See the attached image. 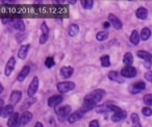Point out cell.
<instances>
[{"mask_svg": "<svg viewBox=\"0 0 152 127\" xmlns=\"http://www.w3.org/2000/svg\"><path fill=\"white\" fill-rule=\"evenodd\" d=\"M105 95V91L104 90H95V91L89 93L83 99V112H89V110L93 109L96 107L98 103L102 100V98Z\"/></svg>", "mask_w": 152, "mask_h": 127, "instance_id": "obj_1", "label": "cell"}, {"mask_svg": "<svg viewBox=\"0 0 152 127\" xmlns=\"http://www.w3.org/2000/svg\"><path fill=\"white\" fill-rule=\"evenodd\" d=\"M56 89L59 93H67L75 89V83L73 81H63V82L57 83Z\"/></svg>", "mask_w": 152, "mask_h": 127, "instance_id": "obj_2", "label": "cell"}, {"mask_svg": "<svg viewBox=\"0 0 152 127\" xmlns=\"http://www.w3.org/2000/svg\"><path fill=\"white\" fill-rule=\"evenodd\" d=\"M137 55L140 57V58H142L144 61V65H145L146 68L149 69L150 67H151V64H152V55L150 54L149 52H147V51L140 50V51H137Z\"/></svg>", "mask_w": 152, "mask_h": 127, "instance_id": "obj_3", "label": "cell"}, {"mask_svg": "<svg viewBox=\"0 0 152 127\" xmlns=\"http://www.w3.org/2000/svg\"><path fill=\"white\" fill-rule=\"evenodd\" d=\"M137 74V71L134 67L132 66H126L121 70V76L124 78H133Z\"/></svg>", "mask_w": 152, "mask_h": 127, "instance_id": "obj_4", "label": "cell"}, {"mask_svg": "<svg viewBox=\"0 0 152 127\" xmlns=\"http://www.w3.org/2000/svg\"><path fill=\"white\" fill-rule=\"evenodd\" d=\"M70 112H71V106L70 105L61 106V107L56 109V115L58 116V118L61 120H65L66 118H68Z\"/></svg>", "mask_w": 152, "mask_h": 127, "instance_id": "obj_5", "label": "cell"}, {"mask_svg": "<svg viewBox=\"0 0 152 127\" xmlns=\"http://www.w3.org/2000/svg\"><path fill=\"white\" fill-rule=\"evenodd\" d=\"M38 89H39V78L37 76H34V78H32L31 82H30L29 87H28L27 95L29 96V97L34 96V94L38 92Z\"/></svg>", "mask_w": 152, "mask_h": 127, "instance_id": "obj_6", "label": "cell"}, {"mask_svg": "<svg viewBox=\"0 0 152 127\" xmlns=\"http://www.w3.org/2000/svg\"><path fill=\"white\" fill-rule=\"evenodd\" d=\"M145 89H146L145 82H143V81H137V82H135V83H132V85L128 88V91L130 92L131 94H137V93H140V92L144 91Z\"/></svg>", "mask_w": 152, "mask_h": 127, "instance_id": "obj_7", "label": "cell"}, {"mask_svg": "<svg viewBox=\"0 0 152 127\" xmlns=\"http://www.w3.org/2000/svg\"><path fill=\"white\" fill-rule=\"evenodd\" d=\"M108 22H110V25L114 26L116 29H118V30L122 29V27H123L122 22H121V20L119 19L117 16H115L114 14H110V15H108Z\"/></svg>", "mask_w": 152, "mask_h": 127, "instance_id": "obj_8", "label": "cell"}, {"mask_svg": "<svg viewBox=\"0 0 152 127\" xmlns=\"http://www.w3.org/2000/svg\"><path fill=\"white\" fill-rule=\"evenodd\" d=\"M7 126L9 127H19L20 126V116L18 112H14L7 119Z\"/></svg>", "mask_w": 152, "mask_h": 127, "instance_id": "obj_9", "label": "cell"}, {"mask_svg": "<svg viewBox=\"0 0 152 127\" xmlns=\"http://www.w3.org/2000/svg\"><path fill=\"white\" fill-rule=\"evenodd\" d=\"M22 99V92L21 91H13L10 96V104L11 105H16Z\"/></svg>", "mask_w": 152, "mask_h": 127, "instance_id": "obj_10", "label": "cell"}, {"mask_svg": "<svg viewBox=\"0 0 152 127\" xmlns=\"http://www.w3.org/2000/svg\"><path fill=\"white\" fill-rule=\"evenodd\" d=\"M41 30H42V34H41V36H40V44L43 45L47 42L48 36H49V28L45 22L41 25Z\"/></svg>", "mask_w": 152, "mask_h": 127, "instance_id": "obj_11", "label": "cell"}, {"mask_svg": "<svg viewBox=\"0 0 152 127\" xmlns=\"http://www.w3.org/2000/svg\"><path fill=\"white\" fill-rule=\"evenodd\" d=\"M15 65H16V58L14 56L10 57V59L7 61L4 68V73L7 76H10L12 74V72L14 71V68H15Z\"/></svg>", "mask_w": 152, "mask_h": 127, "instance_id": "obj_12", "label": "cell"}, {"mask_svg": "<svg viewBox=\"0 0 152 127\" xmlns=\"http://www.w3.org/2000/svg\"><path fill=\"white\" fill-rule=\"evenodd\" d=\"M63 102V96L61 95H53L48 99V106L50 107H56L57 105Z\"/></svg>", "mask_w": 152, "mask_h": 127, "instance_id": "obj_13", "label": "cell"}, {"mask_svg": "<svg viewBox=\"0 0 152 127\" xmlns=\"http://www.w3.org/2000/svg\"><path fill=\"white\" fill-rule=\"evenodd\" d=\"M10 23L13 26L15 29H17L18 31H24L25 30V24H24L23 20L21 19H13L10 20Z\"/></svg>", "mask_w": 152, "mask_h": 127, "instance_id": "obj_14", "label": "cell"}, {"mask_svg": "<svg viewBox=\"0 0 152 127\" xmlns=\"http://www.w3.org/2000/svg\"><path fill=\"white\" fill-rule=\"evenodd\" d=\"M83 115H85V112H83L81 109L76 110V112H74L73 114H71L69 117H68V122H69V123L77 122V121H79L81 118H83Z\"/></svg>", "mask_w": 152, "mask_h": 127, "instance_id": "obj_15", "label": "cell"}, {"mask_svg": "<svg viewBox=\"0 0 152 127\" xmlns=\"http://www.w3.org/2000/svg\"><path fill=\"white\" fill-rule=\"evenodd\" d=\"M32 119V114L30 112H24L23 114L20 116V125L21 126H25L26 124H28V123L31 121Z\"/></svg>", "mask_w": 152, "mask_h": 127, "instance_id": "obj_16", "label": "cell"}, {"mask_svg": "<svg viewBox=\"0 0 152 127\" xmlns=\"http://www.w3.org/2000/svg\"><path fill=\"white\" fill-rule=\"evenodd\" d=\"M108 79L113 81H116L118 83H123L124 82V77L121 76V74H119L116 71H112V72L108 73Z\"/></svg>", "mask_w": 152, "mask_h": 127, "instance_id": "obj_17", "label": "cell"}, {"mask_svg": "<svg viewBox=\"0 0 152 127\" xmlns=\"http://www.w3.org/2000/svg\"><path fill=\"white\" fill-rule=\"evenodd\" d=\"M127 116V112L125 110H120L118 112H115L112 116V121L113 122H120V121H123Z\"/></svg>", "mask_w": 152, "mask_h": 127, "instance_id": "obj_18", "label": "cell"}, {"mask_svg": "<svg viewBox=\"0 0 152 127\" xmlns=\"http://www.w3.org/2000/svg\"><path fill=\"white\" fill-rule=\"evenodd\" d=\"M29 72H30V67H29V66L23 67V69H22V70L20 71L19 74H18L17 80H18V81H20V82L24 81V79L26 78V76H27V75L29 74Z\"/></svg>", "mask_w": 152, "mask_h": 127, "instance_id": "obj_19", "label": "cell"}, {"mask_svg": "<svg viewBox=\"0 0 152 127\" xmlns=\"http://www.w3.org/2000/svg\"><path fill=\"white\" fill-rule=\"evenodd\" d=\"M29 45L26 44V45H22L20 47L19 51H18V57L20 59H24L26 56H27V53H28V50H29Z\"/></svg>", "mask_w": 152, "mask_h": 127, "instance_id": "obj_20", "label": "cell"}, {"mask_svg": "<svg viewBox=\"0 0 152 127\" xmlns=\"http://www.w3.org/2000/svg\"><path fill=\"white\" fill-rule=\"evenodd\" d=\"M115 104L112 102H106V103L102 104L101 106H99L97 109L98 112H112L113 108H114Z\"/></svg>", "mask_w": 152, "mask_h": 127, "instance_id": "obj_21", "label": "cell"}, {"mask_svg": "<svg viewBox=\"0 0 152 127\" xmlns=\"http://www.w3.org/2000/svg\"><path fill=\"white\" fill-rule=\"evenodd\" d=\"M14 114V106L11 105V104H7V106H4L2 109V112H1V116L3 118H10V116Z\"/></svg>", "mask_w": 152, "mask_h": 127, "instance_id": "obj_22", "label": "cell"}, {"mask_svg": "<svg viewBox=\"0 0 152 127\" xmlns=\"http://www.w3.org/2000/svg\"><path fill=\"white\" fill-rule=\"evenodd\" d=\"M135 16L139 18L140 20H146L148 17V11L145 7H139L135 12Z\"/></svg>", "mask_w": 152, "mask_h": 127, "instance_id": "obj_23", "label": "cell"}, {"mask_svg": "<svg viewBox=\"0 0 152 127\" xmlns=\"http://www.w3.org/2000/svg\"><path fill=\"white\" fill-rule=\"evenodd\" d=\"M74 70L72 67H63L61 69V75L64 77V78H69V77L72 76Z\"/></svg>", "mask_w": 152, "mask_h": 127, "instance_id": "obj_24", "label": "cell"}, {"mask_svg": "<svg viewBox=\"0 0 152 127\" xmlns=\"http://www.w3.org/2000/svg\"><path fill=\"white\" fill-rule=\"evenodd\" d=\"M79 32V26L77 24H71L69 26V29H68V34L70 36H77Z\"/></svg>", "mask_w": 152, "mask_h": 127, "instance_id": "obj_25", "label": "cell"}, {"mask_svg": "<svg viewBox=\"0 0 152 127\" xmlns=\"http://www.w3.org/2000/svg\"><path fill=\"white\" fill-rule=\"evenodd\" d=\"M129 40H130V42L132 45H137L140 42V40H141V38H140V34L137 31V30H132Z\"/></svg>", "mask_w": 152, "mask_h": 127, "instance_id": "obj_26", "label": "cell"}, {"mask_svg": "<svg viewBox=\"0 0 152 127\" xmlns=\"http://www.w3.org/2000/svg\"><path fill=\"white\" fill-rule=\"evenodd\" d=\"M123 63H124L125 67L126 66H131L133 63V56L132 54H131L130 52H127L124 54V56H123Z\"/></svg>", "mask_w": 152, "mask_h": 127, "instance_id": "obj_27", "label": "cell"}, {"mask_svg": "<svg viewBox=\"0 0 152 127\" xmlns=\"http://www.w3.org/2000/svg\"><path fill=\"white\" fill-rule=\"evenodd\" d=\"M150 36H151V30H150L148 27H145L141 30V34H140V38H141V40L147 41Z\"/></svg>", "mask_w": 152, "mask_h": 127, "instance_id": "obj_28", "label": "cell"}, {"mask_svg": "<svg viewBox=\"0 0 152 127\" xmlns=\"http://www.w3.org/2000/svg\"><path fill=\"white\" fill-rule=\"evenodd\" d=\"M130 119H131V122H132V124H133V127H142L141 122H140L139 115L137 114H135V112L131 114Z\"/></svg>", "mask_w": 152, "mask_h": 127, "instance_id": "obj_29", "label": "cell"}, {"mask_svg": "<svg viewBox=\"0 0 152 127\" xmlns=\"http://www.w3.org/2000/svg\"><path fill=\"white\" fill-rule=\"evenodd\" d=\"M107 38H108V32L106 31V30H102V31H99L96 34V39H97L98 41H100V42L105 41Z\"/></svg>", "mask_w": 152, "mask_h": 127, "instance_id": "obj_30", "label": "cell"}, {"mask_svg": "<svg viewBox=\"0 0 152 127\" xmlns=\"http://www.w3.org/2000/svg\"><path fill=\"white\" fill-rule=\"evenodd\" d=\"M100 61H101V65L103 68H107V67L110 66V58L108 55H103V56H101Z\"/></svg>", "mask_w": 152, "mask_h": 127, "instance_id": "obj_31", "label": "cell"}, {"mask_svg": "<svg viewBox=\"0 0 152 127\" xmlns=\"http://www.w3.org/2000/svg\"><path fill=\"white\" fill-rule=\"evenodd\" d=\"M94 5V1L92 0H83L81 1V7L85 9H91Z\"/></svg>", "mask_w": 152, "mask_h": 127, "instance_id": "obj_32", "label": "cell"}, {"mask_svg": "<svg viewBox=\"0 0 152 127\" xmlns=\"http://www.w3.org/2000/svg\"><path fill=\"white\" fill-rule=\"evenodd\" d=\"M54 65H55V61H54V59H53V57H47V58L45 59V66L48 69H51Z\"/></svg>", "mask_w": 152, "mask_h": 127, "instance_id": "obj_33", "label": "cell"}, {"mask_svg": "<svg viewBox=\"0 0 152 127\" xmlns=\"http://www.w3.org/2000/svg\"><path fill=\"white\" fill-rule=\"evenodd\" d=\"M144 103L148 106H152V94H147L144 96Z\"/></svg>", "mask_w": 152, "mask_h": 127, "instance_id": "obj_34", "label": "cell"}, {"mask_svg": "<svg viewBox=\"0 0 152 127\" xmlns=\"http://www.w3.org/2000/svg\"><path fill=\"white\" fill-rule=\"evenodd\" d=\"M142 112H143L144 116L149 117V116H151V115H152V109L150 107H148V106H146V107L142 108Z\"/></svg>", "mask_w": 152, "mask_h": 127, "instance_id": "obj_35", "label": "cell"}, {"mask_svg": "<svg viewBox=\"0 0 152 127\" xmlns=\"http://www.w3.org/2000/svg\"><path fill=\"white\" fill-rule=\"evenodd\" d=\"M99 126H100L99 122H98L97 120L91 121V122H90V124H89V127H99Z\"/></svg>", "mask_w": 152, "mask_h": 127, "instance_id": "obj_36", "label": "cell"}, {"mask_svg": "<svg viewBox=\"0 0 152 127\" xmlns=\"http://www.w3.org/2000/svg\"><path fill=\"white\" fill-rule=\"evenodd\" d=\"M145 78H146V80L151 81V79H152V72L151 71H148V72L145 73Z\"/></svg>", "mask_w": 152, "mask_h": 127, "instance_id": "obj_37", "label": "cell"}, {"mask_svg": "<svg viewBox=\"0 0 152 127\" xmlns=\"http://www.w3.org/2000/svg\"><path fill=\"white\" fill-rule=\"evenodd\" d=\"M4 107V101L2 99H0V116H1V112H2V109Z\"/></svg>", "mask_w": 152, "mask_h": 127, "instance_id": "obj_38", "label": "cell"}, {"mask_svg": "<svg viewBox=\"0 0 152 127\" xmlns=\"http://www.w3.org/2000/svg\"><path fill=\"white\" fill-rule=\"evenodd\" d=\"M110 26V23L108 21H106V22H104V23H103V27L104 28H108Z\"/></svg>", "mask_w": 152, "mask_h": 127, "instance_id": "obj_39", "label": "cell"}, {"mask_svg": "<svg viewBox=\"0 0 152 127\" xmlns=\"http://www.w3.org/2000/svg\"><path fill=\"white\" fill-rule=\"evenodd\" d=\"M3 3H4V4H15V1H7V0H5V1H3Z\"/></svg>", "mask_w": 152, "mask_h": 127, "instance_id": "obj_40", "label": "cell"}, {"mask_svg": "<svg viewBox=\"0 0 152 127\" xmlns=\"http://www.w3.org/2000/svg\"><path fill=\"white\" fill-rule=\"evenodd\" d=\"M34 127H44V126H43V124L41 122H37L36 125H34Z\"/></svg>", "mask_w": 152, "mask_h": 127, "instance_id": "obj_41", "label": "cell"}, {"mask_svg": "<svg viewBox=\"0 0 152 127\" xmlns=\"http://www.w3.org/2000/svg\"><path fill=\"white\" fill-rule=\"evenodd\" d=\"M3 90H4V88H3V85H2V83H0V95L2 94V92H3Z\"/></svg>", "mask_w": 152, "mask_h": 127, "instance_id": "obj_42", "label": "cell"}, {"mask_svg": "<svg viewBox=\"0 0 152 127\" xmlns=\"http://www.w3.org/2000/svg\"><path fill=\"white\" fill-rule=\"evenodd\" d=\"M151 82H152V79H151Z\"/></svg>", "mask_w": 152, "mask_h": 127, "instance_id": "obj_43", "label": "cell"}]
</instances>
